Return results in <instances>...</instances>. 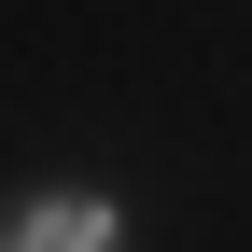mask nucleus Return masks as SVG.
Segmentation results:
<instances>
[{"instance_id":"nucleus-1","label":"nucleus","mask_w":252,"mask_h":252,"mask_svg":"<svg viewBox=\"0 0 252 252\" xmlns=\"http://www.w3.org/2000/svg\"><path fill=\"white\" fill-rule=\"evenodd\" d=\"M28 252H112V210L98 196H42L28 210Z\"/></svg>"},{"instance_id":"nucleus-2","label":"nucleus","mask_w":252,"mask_h":252,"mask_svg":"<svg viewBox=\"0 0 252 252\" xmlns=\"http://www.w3.org/2000/svg\"><path fill=\"white\" fill-rule=\"evenodd\" d=\"M14 252H28V238H14Z\"/></svg>"}]
</instances>
